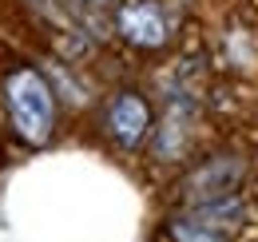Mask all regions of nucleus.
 Instances as JSON below:
<instances>
[{
    "label": "nucleus",
    "mask_w": 258,
    "mask_h": 242,
    "mask_svg": "<svg viewBox=\"0 0 258 242\" xmlns=\"http://www.w3.org/2000/svg\"><path fill=\"white\" fill-rule=\"evenodd\" d=\"M4 111L16 139H24L28 147H44L56 135V91L44 80V72L28 64L4 76Z\"/></svg>",
    "instance_id": "1"
},
{
    "label": "nucleus",
    "mask_w": 258,
    "mask_h": 242,
    "mask_svg": "<svg viewBox=\"0 0 258 242\" xmlns=\"http://www.w3.org/2000/svg\"><path fill=\"white\" fill-rule=\"evenodd\" d=\"M246 222V203L234 199H219V203H203V207H183L171 218L167 234L171 242H234Z\"/></svg>",
    "instance_id": "2"
},
{
    "label": "nucleus",
    "mask_w": 258,
    "mask_h": 242,
    "mask_svg": "<svg viewBox=\"0 0 258 242\" xmlns=\"http://www.w3.org/2000/svg\"><path fill=\"white\" fill-rule=\"evenodd\" d=\"M246 179V159L234 151H219L191 167L183 183H179V199L183 207H203V203H219V199H234L238 187Z\"/></svg>",
    "instance_id": "3"
},
{
    "label": "nucleus",
    "mask_w": 258,
    "mask_h": 242,
    "mask_svg": "<svg viewBox=\"0 0 258 242\" xmlns=\"http://www.w3.org/2000/svg\"><path fill=\"white\" fill-rule=\"evenodd\" d=\"M115 32L139 52H159L171 44V16L163 0H123L115 8Z\"/></svg>",
    "instance_id": "4"
},
{
    "label": "nucleus",
    "mask_w": 258,
    "mask_h": 242,
    "mask_svg": "<svg viewBox=\"0 0 258 242\" xmlns=\"http://www.w3.org/2000/svg\"><path fill=\"white\" fill-rule=\"evenodd\" d=\"M103 127H107V135L123 147V151H135V147H143L147 139H151V131H155V115H151V103H147V95H139V91H115L111 99H107V107H103Z\"/></svg>",
    "instance_id": "5"
},
{
    "label": "nucleus",
    "mask_w": 258,
    "mask_h": 242,
    "mask_svg": "<svg viewBox=\"0 0 258 242\" xmlns=\"http://www.w3.org/2000/svg\"><path fill=\"white\" fill-rule=\"evenodd\" d=\"M191 131H195L191 107H187L183 99H175V103L167 107L163 123L151 131V151H155V159H159V163H179V159L187 155V147H191Z\"/></svg>",
    "instance_id": "6"
},
{
    "label": "nucleus",
    "mask_w": 258,
    "mask_h": 242,
    "mask_svg": "<svg viewBox=\"0 0 258 242\" xmlns=\"http://www.w3.org/2000/svg\"><path fill=\"white\" fill-rule=\"evenodd\" d=\"M84 4H88V8H111L115 0H84Z\"/></svg>",
    "instance_id": "7"
}]
</instances>
